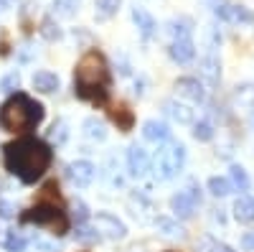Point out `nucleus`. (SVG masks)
I'll use <instances>...</instances> for the list:
<instances>
[{
    "mask_svg": "<svg viewBox=\"0 0 254 252\" xmlns=\"http://www.w3.org/2000/svg\"><path fill=\"white\" fill-rule=\"evenodd\" d=\"M155 227L160 229L163 235H168V237H183V227L178 222H173V219H168V217H158Z\"/></svg>",
    "mask_w": 254,
    "mask_h": 252,
    "instance_id": "obj_27",
    "label": "nucleus"
},
{
    "mask_svg": "<svg viewBox=\"0 0 254 252\" xmlns=\"http://www.w3.org/2000/svg\"><path fill=\"white\" fill-rule=\"evenodd\" d=\"M165 31L176 38H190V31H193V23H190V18H176L171 23L165 26Z\"/></svg>",
    "mask_w": 254,
    "mask_h": 252,
    "instance_id": "obj_20",
    "label": "nucleus"
},
{
    "mask_svg": "<svg viewBox=\"0 0 254 252\" xmlns=\"http://www.w3.org/2000/svg\"><path fill=\"white\" fill-rule=\"evenodd\" d=\"M13 217H15V206L0 199V219H13Z\"/></svg>",
    "mask_w": 254,
    "mask_h": 252,
    "instance_id": "obj_38",
    "label": "nucleus"
},
{
    "mask_svg": "<svg viewBox=\"0 0 254 252\" xmlns=\"http://www.w3.org/2000/svg\"><path fill=\"white\" fill-rule=\"evenodd\" d=\"M127 204H130V209H132V217H135V219H140V222H147V219H150V212L155 209V206H153L150 201H147L142 194H132Z\"/></svg>",
    "mask_w": 254,
    "mask_h": 252,
    "instance_id": "obj_18",
    "label": "nucleus"
},
{
    "mask_svg": "<svg viewBox=\"0 0 254 252\" xmlns=\"http://www.w3.org/2000/svg\"><path fill=\"white\" fill-rule=\"evenodd\" d=\"M51 148L38 138H18L5 145V168L23 183H36L51 166Z\"/></svg>",
    "mask_w": 254,
    "mask_h": 252,
    "instance_id": "obj_1",
    "label": "nucleus"
},
{
    "mask_svg": "<svg viewBox=\"0 0 254 252\" xmlns=\"http://www.w3.org/2000/svg\"><path fill=\"white\" fill-rule=\"evenodd\" d=\"M206 44H208V54H214V49H219V44H221V33H219V28H206Z\"/></svg>",
    "mask_w": 254,
    "mask_h": 252,
    "instance_id": "obj_36",
    "label": "nucleus"
},
{
    "mask_svg": "<svg viewBox=\"0 0 254 252\" xmlns=\"http://www.w3.org/2000/svg\"><path fill=\"white\" fill-rule=\"evenodd\" d=\"M97 176V166L92 161H74L69 163V178L76 186H89Z\"/></svg>",
    "mask_w": 254,
    "mask_h": 252,
    "instance_id": "obj_11",
    "label": "nucleus"
},
{
    "mask_svg": "<svg viewBox=\"0 0 254 252\" xmlns=\"http://www.w3.org/2000/svg\"><path fill=\"white\" fill-rule=\"evenodd\" d=\"M13 5V0H0V10H5V8H10Z\"/></svg>",
    "mask_w": 254,
    "mask_h": 252,
    "instance_id": "obj_40",
    "label": "nucleus"
},
{
    "mask_svg": "<svg viewBox=\"0 0 254 252\" xmlns=\"http://www.w3.org/2000/svg\"><path fill=\"white\" fill-rule=\"evenodd\" d=\"M193 138L201 140V143H208L214 138V128H211V122H196L193 125Z\"/></svg>",
    "mask_w": 254,
    "mask_h": 252,
    "instance_id": "obj_33",
    "label": "nucleus"
},
{
    "mask_svg": "<svg viewBox=\"0 0 254 252\" xmlns=\"http://www.w3.org/2000/svg\"><path fill=\"white\" fill-rule=\"evenodd\" d=\"M76 240L84 242V245H92V242L99 240V232H97L94 227H89V224H79L76 227Z\"/></svg>",
    "mask_w": 254,
    "mask_h": 252,
    "instance_id": "obj_30",
    "label": "nucleus"
},
{
    "mask_svg": "<svg viewBox=\"0 0 254 252\" xmlns=\"http://www.w3.org/2000/svg\"><path fill=\"white\" fill-rule=\"evenodd\" d=\"M23 222H33L38 227H49L54 235H64L69 227V219L66 214L56 209L54 204H36L28 214H23Z\"/></svg>",
    "mask_w": 254,
    "mask_h": 252,
    "instance_id": "obj_5",
    "label": "nucleus"
},
{
    "mask_svg": "<svg viewBox=\"0 0 254 252\" xmlns=\"http://www.w3.org/2000/svg\"><path fill=\"white\" fill-rule=\"evenodd\" d=\"M229 176H231V188H239V191H247V188H249V176H247V171H244V168L242 166H231L229 168Z\"/></svg>",
    "mask_w": 254,
    "mask_h": 252,
    "instance_id": "obj_24",
    "label": "nucleus"
},
{
    "mask_svg": "<svg viewBox=\"0 0 254 252\" xmlns=\"http://www.w3.org/2000/svg\"><path fill=\"white\" fill-rule=\"evenodd\" d=\"M163 110H165V115H171L181 125H190V122L196 120V110H190L188 104H181L176 99H165L163 102Z\"/></svg>",
    "mask_w": 254,
    "mask_h": 252,
    "instance_id": "obj_15",
    "label": "nucleus"
},
{
    "mask_svg": "<svg viewBox=\"0 0 254 252\" xmlns=\"http://www.w3.org/2000/svg\"><path fill=\"white\" fill-rule=\"evenodd\" d=\"M110 87V67L99 51H87L74 72V92L81 99L89 102H104Z\"/></svg>",
    "mask_w": 254,
    "mask_h": 252,
    "instance_id": "obj_2",
    "label": "nucleus"
},
{
    "mask_svg": "<svg viewBox=\"0 0 254 252\" xmlns=\"http://www.w3.org/2000/svg\"><path fill=\"white\" fill-rule=\"evenodd\" d=\"M206 252H234V250H231L229 245H224V242H219V240H208Z\"/></svg>",
    "mask_w": 254,
    "mask_h": 252,
    "instance_id": "obj_37",
    "label": "nucleus"
},
{
    "mask_svg": "<svg viewBox=\"0 0 254 252\" xmlns=\"http://www.w3.org/2000/svg\"><path fill=\"white\" fill-rule=\"evenodd\" d=\"M94 229H97V232H102L107 240H122V237L127 235V227H125L115 214H107V212L97 214V219H94Z\"/></svg>",
    "mask_w": 254,
    "mask_h": 252,
    "instance_id": "obj_8",
    "label": "nucleus"
},
{
    "mask_svg": "<svg viewBox=\"0 0 254 252\" xmlns=\"http://www.w3.org/2000/svg\"><path fill=\"white\" fill-rule=\"evenodd\" d=\"M208 191L214 196H229L231 194V183H229V178L214 176V178H208Z\"/></svg>",
    "mask_w": 254,
    "mask_h": 252,
    "instance_id": "obj_28",
    "label": "nucleus"
},
{
    "mask_svg": "<svg viewBox=\"0 0 254 252\" xmlns=\"http://www.w3.org/2000/svg\"><path fill=\"white\" fill-rule=\"evenodd\" d=\"M33 89L41 94H51L59 89V77L54 72H36L33 74Z\"/></svg>",
    "mask_w": 254,
    "mask_h": 252,
    "instance_id": "obj_17",
    "label": "nucleus"
},
{
    "mask_svg": "<svg viewBox=\"0 0 254 252\" xmlns=\"http://www.w3.org/2000/svg\"><path fill=\"white\" fill-rule=\"evenodd\" d=\"M94 5H97L99 18H112V15L120 10L122 0H94Z\"/></svg>",
    "mask_w": 254,
    "mask_h": 252,
    "instance_id": "obj_29",
    "label": "nucleus"
},
{
    "mask_svg": "<svg viewBox=\"0 0 254 252\" xmlns=\"http://www.w3.org/2000/svg\"><path fill=\"white\" fill-rule=\"evenodd\" d=\"M132 20H135V26H137V31H140V36H142V41H150L153 36H155V31H158V23H155V18L147 13L145 8H132Z\"/></svg>",
    "mask_w": 254,
    "mask_h": 252,
    "instance_id": "obj_13",
    "label": "nucleus"
},
{
    "mask_svg": "<svg viewBox=\"0 0 254 252\" xmlns=\"http://www.w3.org/2000/svg\"><path fill=\"white\" fill-rule=\"evenodd\" d=\"M71 219H76V224H84L89 219V209L84 201H74L71 204Z\"/></svg>",
    "mask_w": 254,
    "mask_h": 252,
    "instance_id": "obj_34",
    "label": "nucleus"
},
{
    "mask_svg": "<svg viewBox=\"0 0 254 252\" xmlns=\"http://www.w3.org/2000/svg\"><path fill=\"white\" fill-rule=\"evenodd\" d=\"M211 8H214V15L219 20H226V23H239V26H252L254 23L252 10L244 8V5H229V3L221 0V3H214Z\"/></svg>",
    "mask_w": 254,
    "mask_h": 252,
    "instance_id": "obj_6",
    "label": "nucleus"
},
{
    "mask_svg": "<svg viewBox=\"0 0 254 252\" xmlns=\"http://www.w3.org/2000/svg\"><path fill=\"white\" fill-rule=\"evenodd\" d=\"M168 54H171L176 64H190L196 59V44L190 38H176L171 49H168Z\"/></svg>",
    "mask_w": 254,
    "mask_h": 252,
    "instance_id": "obj_12",
    "label": "nucleus"
},
{
    "mask_svg": "<svg viewBox=\"0 0 254 252\" xmlns=\"http://www.w3.org/2000/svg\"><path fill=\"white\" fill-rule=\"evenodd\" d=\"M242 247H244L247 252H254V232H247V235L242 237Z\"/></svg>",
    "mask_w": 254,
    "mask_h": 252,
    "instance_id": "obj_39",
    "label": "nucleus"
},
{
    "mask_svg": "<svg viewBox=\"0 0 254 252\" xmlns=\"http://www.w3.org/2000/svg\"><path fill=\"white\" fill-rule=\"evenodd\" d=\"M41 36H44L46 41L61 38V31H59V26L54 23V18H44V23H41Z\"/></svg>",
    "mask_w": 254,
    "mask_h": 252,
    "instance_id": "obj_32",
    "label": "nucleus"
},
{
    "mask_svg": "<svg viewBox=\"0 0 254 252\" xmlns=\"http://www.w3.org/2000/svg\"><path fill=\"white\" fill-rule=\"evenodd\" d=\"M186 166V148L183 143H168L165 148H160L153 158V173L158 181H171L176 178Z\"/></svg>",
    "mask_w": 254,
    "mask_h": 252,
    "instance_id": "obj_4",
    "label": "nucleus"
},
{
    "mask_svg": "<svg viewBox=\"0 0 254 252\" xmlns=\"http://www.w3.org/2000/svg\"><path fill=\"white\" fill-rule=\"evenodd\" d=\"M252 128H254V115H252Z\"/></svg>",
    "mask_w": 254,
    "mask_h": 252,
    "instance_id": "obj_41",
    "label": "nucleus"
},
{
    "mask_svg": "<svg viewBox=\"0 0 254 252\" xmlns=\"http://www.w3.org/2000/svg\"><path fill=\"white\" fill-rule=\"evenodd\" d=\"M198 74L203 77V82L208 84V87L219 84V79H221V64H219V59H216L214 54H206V56L198 61Z\"/></svg>",
    "mask_w": 254,
    "mask_h": 252,
    "instance_id": "obj_14",
    "label": "nucleus"
},
{
    "mask_svg": "<svg viewBox=\"0 0 254 252\" xmlns=\"http://www.w3.org/2000/svg\"><path fill=\"white\" fill-rule=\"evenodd\" d=\"M84 135L92 138V140H104L107 138V125L97 117H87L84 120Z\"/></svg>",
    "mask_w": 254,
    "mask_h": 252,
    "instance_id": "obj_21",
    "label": "nucleus"
},
{
    "mask_svg": "<svg viewBox=\"0 0 254 252\" xmlns=\"http://www.w3.org/2000/svg\"><path fill=\"white\" fill-rule=\"evenodd\" d=\"M234 217H237L239 222H244V224L254 222V201H252L249 196H239V199L234 201Z\"/></svg>",
    "mask_w": 254,
    "mask_h": 252,
    "instance_id": "obj_19",
    "label": "nucleus"
},
{
    "mask_svg": "<svg viewBox=\"0 0 254 252\" xmlns=\"http://www.w3.org/2000/svg\"><path fill=\"white\" fill-rule=\"evenodd\" d=\"M171 252H173V250H171Z\"/></svg>",
    "mask_w": 254,
    "mask_h": 252,
    "instance_id": "obj_43",
    "label": "nucleus"
},
{
    "mask_svg": "<svg viewBox=\"0 0 254 252\" xmlns=\"http://www.w3.org/2000/svg\"><path fill=\"white\" fill-rule=\"evenodd\" d=\"M81 8V0H54V13L61 18H71Z\"/></svg>",
    "mask_w": 254,
    "mask_h": 252,
    "instance_id": "obj_25",
    "label": "nucleus"
},
{
    "mask_svg": "<svg viewBox=\"0 0 254 252\" xmlns=\"http://www.w3.org/2000/svg\"><path fill=\"white\" fill-rule=\"evenodd\" d=\"M18 84H20V74L10 72L8 77H3V82H0V89H3V92H15Z\"/></svg>",
    "mask_w": 254,
    "mask_h": 252,
    "instance_id": "obj_35",
    "label": "nucleus"
},
{
    "mask_svg": "<svg viewBox=\"0 0 254 252\" xmlns=\"http://www.w3.org/2000/svg\"><path fill=\"white\" fill-rule=\"evenodd\" d=\"M142 138L150 143H168L171 140V128L160 120H147L142 125Z\"/></svg>",
    "mask_w": 254,
    "mask_h": 252,
    "instance_id": "obj_16",
    "label": "nucleus"
},
{
    "mask_svg": "<svg viewBox=\"0 0 254 252\" xmlns=\"http://www.w3.org/2000/svg\"><path fill=\"white\" fill-rule=\"evenodd\" d=\"M201 204V191L196 186H190L186 188V191H178L173 199H171V209L181 217V219H188V217H193L196 212V206Z\"/></svg>",
    "mask_w": 254,
    "mask_h": 252,
    "instance_id": "obj_7",
    "label": "nucleus"
},
{
    "mask_svg": "<svg viewBox=\"0 0 254 252\" xmlns=\"http://www.w3.org/2000/svg\"><path fill=\"white\" fill-rule=\"evenodd\" d=\"M252 201H254V199H252Z\"/></svg>",
    "mask_w": 254,
    "mask_h": 252,
    "instance_id": "obj_42",
    "label": "nucleus"
},
{
    "mask_svg": "<svg viewBox=\"0 0 254 252\" xmlns=\"http://www.w3.org/2000/svg\"><path fill=\"white\" fill-rule=\"evenodd\" d=\"M5 250L8 252H23L26 250V237L20 232H8L5 237Z\"/></svg>",
    "mask_w": 254,
    "mask_h": 252,
    "instance_id": "obj_31",
    "label": "nucleus"
},
{
    "mask_svg": "<svg viewBox=\"0 0 254 252\" xmlns=\"http://www.w3.org/2000/svg\"><path fill=\"white\" fill-rule=\"evenodd\" d=\"M44 120V107L31 99L28 94H13L3 107H0V128L8 133H26L33 130Z\"/></svg>",
    "mask_w": 254,
    "mask_h": 252,
    "instance_id": "obj_3",
    "label": "nucleus"
},
{
    "mask_svg": "<svg viewBox=\"0 0 254 252\" xmlns=\"http://www.w3.org/2000/svg\"><path fill=\"white\" fill-rule=\"evenodd\" d=\"M127 168H130V173L135 178H142L150 171V156H147V151H142L140 145H130V151H127Z\"/></svg>",
    "mask_w": 254,
    "mask_h": 252,
    "instance_id": "obj_10",
    "label": "nucleus"
},
{
    "mask_svg": "<svg viewBox=\"0 0 254 252\" xmlns=\"http://www.w3.org/2000/svg\"><path fill=\"white\" fill-rule=\"evenodd\" d=\"M49 140L56 143V145H64L69 140V122L66 120H56L51 125V130H49Z\"/></svg>",
    "mask_w": 254,
    "mask_h": 252,
    "instance_id": "obj_23",
    "label": "nucleus"
},
{
    "mask_svg": "<svg viewBox=\"0 0 254 252\" xmlns=\"http://www.w3.org/2000/svg\"><path fill=\"white\" fill-rule=\"evenodd\" d=\"M112 120L117 122V128L122 130V133H127V130H130L132 128V122H135V117H132V112L130 110H127L125 107V104H117V107H112Z\"/></svg>",
    "mask_w": 254,
    "mask_h": 252,
    "instance_id": "obj_22",
    "label": "nucleus"
},
{
    "mask_svg": "<svg viewBox=\"0 0 254 252\" xmlns=\"http://www.w3.org/2000/svg\"><path fill=\"white\" fill-rule=\"evenodd\" d=\"M234 102L239 107H254V84H239L234 92Z\"/></svg>",
    "mask_w": 254,
    "mask_h": 252,
    "instance_id": "obj_26",
    "label": "nucleus"
},
{
    "mask_svg": "<svg viewBox=\"0 0 254 252\" xmlns=\"http://www.w3.org/2000/svg\"><path fill=\"white\" fill-rule=\"evenodd\" d=\"M176 92L190 102H203L206 99V87H203V82L196 79V77H181L176 82Z\"/></svg>",
    "mask_w": 254,
    "mask_h": 252,
    "instance_id": "obj_9",
    "label": "nucleus"
}]
</instances>
